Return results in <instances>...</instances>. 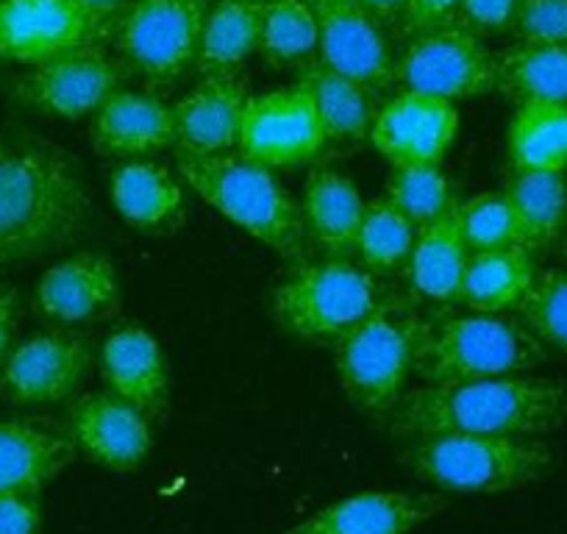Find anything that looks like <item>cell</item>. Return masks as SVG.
Here are the masks:
<instances>
[{
  "instance_id": "obj_1",
  "label": "cell",
  "mask_w": 567,
  "mask_h": 534,
  "mask_svg": "<svg viewBox=\"0 0 567 534\" xmlns=\"http://www.w3.org/2000/svg\"><path fill=\"white\" fill-rule=\"evenodd\" d=\"M567 421V390L537 376L445 381L406 390L386 418L390 438L417 440L432 434H539Z\"/></svg>"
},
{
  "instance_id": "obj_2",
  "label": "cell",
  "mask_w": 567,
  "mask_h": 534,
  "mask_svg": "<svg viewBox=\"0 0 567 534\" xmlns=\"http://www.w3.org/2000/svg\"><path fill=\"white\" fill-rule=\"evenodd\" d=\"M86 220L90 193L68 151L42 140L0 145V267L68 248Z\"/></svg>"
},
{
  "instance_id": "obj_3",
  "label": "cell",
  "mask_w": 567,
  "mask_h": 534,
  "mask_svg": "<svg viewBox=\"0 0 567 534\" xmlns=\"http://www.w3.org/2000/svg\"><path fill=\"white\" fill-rule=\"evenodd\" d=\"M176 173L200 201L243 228L281 259H307V226L301 204L278 184L270 167L239 151L189 154L176 148Z\"/></svg>"
},
{
  "instance_id": "obj_4",
  "label": "cell",
  "mask_w": 567,
  "mask_h": 534,
  "mask_svg": "<svg viewBox=\"0 0 567 534\" xmlns=\"http://www.w3.org/2000/svg\"><path fill=\"white\" fill-rule=\"evenodd\" d=\"M429 315L417 296L386 292L373 312L331 351L346 398L357 412L384 427L414 373Z\"/></svg>"
},
{
  "instance_id": "obj_5",
  "label": "cell",
  "mask_w": 567,
  "mask_h": 534,
  "mask_svg": "<svg viewBox=\"0 0 567 534\" xmlns=\"http://www.w3.org/2000/svg\"><path fill=\"white\" fill-rule=\"evenodd\" d=\"M398 460L432 487L484 495L543 482L556 465L554 449L545 440L523 434H432L406 440Z\"/></svg>"
},
{
  "instance_id": "obj_6",
  "label": "cell",
  "mask_w": 567,
  "mask_h": 534,
  "mask_svg": "<svg viewBox=\"0 0 567 534\" xmlns=\"http://www.w3.org/2000/svg\"><path fill=\"white\" fill-rule=\"evenodd\" d=\"M386 292L357 259H301L272 287L270 315L292 340L334 348Z\"/></svg>"
},
{
  "instance_id": "obj_7",
  "label": "cell",
  "mask_w": 567,
  "mask_h": 534,
  "mask_svg": "<svg viewBox=\"0 0 567 534\" xmlns=\"http://www.w3.org/2000/svg\"><path fill=\"white\" fill-rule=\"evenodd\" d=\"M548 359V348L506 315H429L414 373L425 384L528 373Z\"/></svg>"
},
{
  "instance_id": "obj_8",
  "label": "cell",
  "mask_w": 567,
  "mask_h": 534,
  "mask_svg": "<svg viewBox=\"0 0 567 534\" xmlns=\"http://www.w3.org/2000/svg\"><path fill=\"white\" fill-rule=\"evenodd\" d=\"M212 0H131L112 45L145 92H171L195 68Z\"/></svg>"
},
{
  "instance_id": "obj_9",
  "label": "cell",
  "mask_w": 567,
  "mask_h": 534,
  "mask_svg": "<svg viewBox=\"0 0 567 534\" xmlns=\"http://www.w3.org/2000/svg\"><path fill=\"white\" fill-rule=\"evenodd\" d=\"M395 84L445 101H471L498 90V62L484 40L462 23L406 37L395 57Z\"/></svg>"
},
{
  "instance_id": "obj_10",
  "label": "cell",
  "mask_w": 567,
  "mask_h": 534,
  "mask_svg": "<svg viewBox=\"0 0 567 534\" xmlns=\"http://www.w3.org/2000/svg\"><path fill=\"white\" fill-rule=\"evenodd\" d=\"M329 148L318 106L303 84L278 86L245 103L237 151L270 171L315 165Z\"/></svg>"
},
{
  "instance_id": "obj_11",
  "label": "cell",
  "mask_w": 567,
  "mask_h": 534,
  "mask_svg": "<svg viewBox=\"0 0 567 534\" xmlns=\"http://www.w3.org/2000/svg\"><path fill=\"white\" fill-rule=\"evenodd\" d=\"M131 70L117 53L86 45L34 64L14 81L12 92L23 106L59 120L92 117L114 92L125 90Z\"/></svg>"
},
{
  "instance_id": "obj_12",
  "label": "cell",
  "mask_w": 567,
  "mask_h": 534,
  "mask_svg": "<svg viewBox=\"0 0 567 534\" xmlns=\"http://www.w3.org/2000/svg\"><path fill=\"white\" fill-rule=\"evenodd\" d=\"M92 362L90 337L70 329L42 331L0 362V398L20 410L64 404L84 384Z\"/></svg>"
},
{
  "instance_id": "obj_13",
  "label": "cell",
  "mask_w": 567,
  "mask_h": 534,
  "mask_svg": "<svg viewBox=\"0 0 567 534\" xmlns=\"http://www.w3.org/2000/svg\"><path fill=\"white\" fill-rule=\"evenodd\" d=\"M318 20V57L340 73L384 92L395 84V53L384 23L362 0H309Z\"/></svg>"
},
{
  "instance_id": "obj_14",
  "label": "cell",
  "mask_w": 567,
  "mask_h": 534,
  "mask_svg": "<svg viewBox=\"0 0 567 534\" xmlns=\"http://www.w3.org/2000/svg\"><path fill=\"white\" fill-rule=\"evenodd\" d=\"M103 45L79 0H0V59L34 64Z\"/></svg>"
},
{
  "instance_id": "obj_15",
  "label": "cell",
  "mask_w": 567,
  "mask_h": 534,
  "mask_svg": "<svg viewBox=\"0 0 567 534\" xmlns=\"http://www.w3.org/2000/svg\"><path fill=\"white\" fill-rule=\"evenodd\" d=\"M64 423L79 454L112 473L136 471L154 449V421L109 390L75 398Z\"/></svg>"
},
{
  "instance_id": "obj_16",
  "label": "cell",
  "mask_w": 567,
  "mask_h": 534,
  "mask_svg": "<svg viewBox=\"0 0 567 534\" xmlns=\"http://www.w3.org/2000/svg\"><path fill=\"white\" fill-rule=\"evenodd\" d=\"M460 131L454 101L423 92H398L381 106L368 143L379 156L398 165H440Z\"/></svg>"
},
{
  "instance_id": "obj_17",
  "label": "cell",
  "mask_w": 567,
  "mask_h": 534,
  "mask_svg": "<svg viewBox=\"0 0 567 534\" xmlns=\"http://www.w3.org/2000/svg\"><path fill=\"white\" fill-rule=\"evenodd\" d=\"M34 309L59 326L101 324L120 312L117 267L101 250H79L42 274Z\"/></svg>"
},
{
  "instance_id": "obj_18",
  "label": "cell",
  "mask_w": 567,
  "mask_h": 534,
  "mask_svg": "<svg viewBox=\"0 0 567 534\" xmlns=\"http://www.w3.org/2000/svg\"><path fill=\"white\" fill-rule=\"evenodd\" d=\"M106 390L134 404L151 421H162L171 407V368L159 340L145 326L125 324L109 331L97 353Z\"/></svg>"
},
{
  "instance_id": "obj_19",
  "label": "cell",
  "mask_w": 567,
  "mask_h": 534,
  "mask_svg": "<svg viewBox=\"0 0 567 534\" xmlns=\"http://www.w3.org/2000/svg\"><path fill=\"white\" fill-rule=\"evenodd\" d=\"M449 506L443 493L364 490L334 501L281 534H409Z\"/></svg>"
},
{
  "instance_id": "obj_20",
  "label": "cell",
  "mask_w": 567,
  "mask_h": 534,
  "mask_svg": "<svg viewBox=\"0 0 567 534\" xmlns=\"http://www.w3.org/2000/svg\"><path fill=\"white\" fill-rule=\"evenodd\" d=\"M75 456L68 423L42 415L0 418V493L40 495Z\"/></svg>"
},
{
  "instance_id": "obj_21",
  "label": "cell",
  "mask_w": 567,
  "mask_h": 534,
  "mask_svg": "<svg viewBox=\"0 0 567 534\" xmlns=\"http://www.w3.org/2000/svg\"><path fill=\"white\" fill-rule=\"evenodd\" d=\"M90 143L112 160H145L176 145V117L154 92L120 90L92 114Z\"/></svg>"
},
{
  "instance_id": "obj_22",
  "label": "cell",
  "mask_w": 567,
  "mask_h": 534,
  "mask_svg": "<svg viewBox=\"0 0 567 534\" xmlns=\"http://www.w3.org/2000/svg\"><path fill=\"white\" fill-rule=\"evenodd\" d=\"M248 97V81L239 73L204 75L200 84L173 106V117H176L173 148L189 151V154L237 151Z\"/></svg>"
},
{
  "instance_id": "obj_23",
  "label": "cell",
  "mask_w": 567,
  "mask_h": 534,
  "mask_svg": "<svg viewBox=\"0 0 567 534\" xmlns=\"http://www.w3.org/2000/svg\"><path fill=\"white\" fill-rule=\"evenodd\" d=\"M296 75L318 106L329 148H359L368 143L370 129L384 106L379 90L340 73L318 53L298 62Z\"/></svg>"
},
{
  "instance_id": "obj_24",
  "label": "cell",
  "mask_w": 567,
  "mask_h": 534,
  "mask_svg": "<svg viewBox=\"0 0 567 534\" xmlns=\"http://www.w3.org/2000/svg\"><path fill=\"white\" fill-rule=\"evenodd\" d=\"M368 201L357 182L337 167H312L303 184L301 215L309 243L326 259H357L359 228Z\"/></svg>"
},
{
  "instance_id": "obj_25",
  "label": "cell",
  "mask_w": 567,
  "mask_h": 534,
  "mask_svg": "<svg viewBox=\"0 0 567 534\" xmlns=\"http://www.w3.org/2000/svg\"><path fill=\"white\" fill-rule=\"evenodd\" d=\"M109 195L120 217L151 237H171L187 223L184 182L151 160H125L109 178Z\"/></svg>"
},
{
  "instance_id": "obj_26",
  "label": "cell",
  "mask_w": 567,
  "mask_h": 534,
  "mask_svg": "<svg viewBox=\"0 0 567 534\" xmlns=\"http://www.w3.org/2000/svg\"><path fill=\"white\" fill-rule=\"evenodd\" d=\"M471 259L460 228V201L437 220L417 228L406 265L409 287L417 298L437 307H454L462 298V279Z\"/></svg>"
},
{
  "instance_id": "obj_27",
  "label": "cell",
  "mask_w": 567,
  "mask_h": 534,
  "mask_svg": "<svg viewBox=\"0 0 567 534\" xmlns=\"http://www.w3.org/2000/svg\"><path fill=\"white\" fill-rule=\"evenodd\" d=\"M537 261L532 250L520 248H498L478 250L471 254L462 279L460 304L471 312H512L523 304V298L532 290L537 279Z\"/></svg>"
},
{
  "instance_id": "obj_28",
  "label": "cell",
  "mask_w": 567,
  "mask_h": 534,
  "mask_svg": "<svg viewBox=\"0 0 567 534\" xmlns=\"http://www.w3.org/2000/svg\"><path fill=\"white\" fill-rule=\"evenodd\" d=\"M259 31L261 0H212L195 57L200 79L239 73L259 51Z\"/></svg>"
},
{
  "instance_id": "obj_29",
  "label": "cell",
  "mask_w": 567,
  "mask_h": 534,
  "mask_svg": "<svg viewBox=\"0 0 567 534\" xmlns=\"http://www.w3.org/2000/svg\"><path fill=\"white\" fill-rule=\"evenodd\" d=\"M504 195L520 223L523 248L537 254L559 243L567 228V178L565 173L512 171Z\"/></svg>"
},
{
  "instance_id": "obj_30",
  "label": "cell",
  "mask_w": 567,
  "mask_h": 534,
  "mask_svg": "<svg viewBox=\"0 0 567 534\" xmlns=\"http://www.w3.org/2000/svg\"><path fill=\"white\" fill-rule=\"evenodd\" d=\"M506 145L512 171L567 173V103H517Z\"/></svg>"
},
{
  "instance_id": "obj_31",
  "label": "cell",
  "mask_w": 567,
  "mask_h": 534,
  "mask_svg": "<svg viewBox=\"0 0 567 534\" xmlns=\"http://www.w3.org/2000/svg\"><path fill=\"white\" fill-rule=\"evenodd\" d=\"M498 90L515 103H567V45H528L515 42L495 53Z\"/></svg>"
},
{
  "instance_id": "obj_32",
  "label": "cell",
  "mask_w": 567,
  "mask_h": 534,
  "mask_svg": "<svg viewBox=\"0 0 567 534\" xmlns=\"http://www.w3.org/2000/svg\"><path fill=\"white\" fill-rule=\"evenodd\" d=\"M414 237H417V226L386 195L368 201L362 228H359L357 261L379 279L403 276L409 256H412Z\"/></svg>"
},
{
  "instance_id": "obj_33",
  "label": "cell",
  "mask_w": 567,
  "mask_h": 534,
  "mask_svg": "<svg viewBox=\"0 0 567 534\" xmlns=\"http://www.w3.org/2000/svg\"><path fill=\"white\" fill-rule=\"evenodd\" d=\"M320 45L318 20L309 0H261L259 51L270 68H296Z\"/></svg>"
},
{
  "instance_id": "obj_34",
  "label": "cell",
  "mask_w": 567,
  "mask_h": 534,
  "mask_svg": "<svg viewBox=\"0 0 567 534\" xmlns=\"http://www.w3.org/2000/svg\"><path fill=\"white\" fill-rule=\"evenodd\" d=\"M386 198L414 223L437 220L456 204L451 182L440 165H398L386 178Z\"/></svg>"
},
{
  "instance_id": "obj_35",
  "label": "cell",
  "mask_w": 567,
  "mask_h": 534,
  "mask_svg": "<svg viewBox=\"0 0 567 534\" xmlns=\"http://www.w3.org/2000/svg\"><path fill=\"white\" fill-rule=\"evenodd\" d=\"M517 315L545 348L567 357V267L537 270V279L517 307Z\"/></svg>"
},
{
  "instance_id": "obj_36",
  "label": "cell",
  "mask_w": 567,
  "mask_h": 534,
  "mask_svg": "<svg viewBox=\"0 0 567 534\" xmlns=\"http://www.w3.org/2000/svg\"><path fill=\"white\" fill-rule=\"evenodd\" d=\"M460 228L467 250H498V248H523L520 223L509 198L501 193H482L460 204Z\"/></svg>"
},
{
  "instance_id": "obj_37",
  "label": "cell",
  "mask_w": 567,
  "mask_h": 534,
  "mask_svg": "<svg viewBox=\"0 0 567 534\" xmlns=\"http://www.w3.org/2000/svg\"><path fill=\"white\" fill-rule=\"evenodd\" d=\"M512 34L528 45H567V0H520Z\"/></svg>"
},
{
  "instance_id": "obj_38",
  "label": "cell",
  "mask_w": 567,
  "mask_h": 534,
  "mask_svg": "<svg viewBox=\"0 0 567 534\" xmlns=\"http://www.w3.org/2000/svg\"><path fill=\"white\" fill-rule=\"evenodd\" d=\"M520 0H462L456 23L478 34L482 40L512 31Z\"/></svg>"
},
{
  "instance_id": "obj_39",
  "label": "cell",
  "mask_w": 567,
  "mask_h": 534,
  "mask_svg": "<svg viewBox=\"0 0 567 534\" xmlns=\"http://www.w3.org/2000/svg\"><path fill=\"white\" fill-rule=\"evenodd\" d=\"M460 7L462 0H406L395 25L403 37L443 29V25L456 23Z\"/></svg>"
},
{
  "instance_id": "obj_40",
  "label": "cell",
  "mask_w": 567,
  "mask_h": 534,
  "mask_svg": "<svg viewBox=\"0 0 567 534\" xmlns=\"http://www.w3.org/2000/svg\"><path fill=\"white\" fill-rule=\"evenodd\" d=\"M0 534H42L40 495L0 493Z\"/></svg>"
},
{
  "instance_id": "obj_41",
  "label": "cell",
  "mask_w": 567,
  "mask_h": 534,
  "mask_svg": "<svg viewBox=\"0 0 567 534\" xmlns=\"http://www.w3.org/2000/svg\"><path fill=\"white\" fill-rule=\"evenodd\" d=\"M20 312H23L20 292L12 285H0V362L12 351L14 335H18L20 326Z\"/></svg>"
},
{
  "instance_id": "obj_42",
  "label": "cell",
  "mask_w": 567,
  "mask_h": 534,
  "mask_svg": "<svg viewBox=\"0 0 567 534\" xmlns=\"http://www.w3.org/2000/svg\"><path fill=\"white\" fill-rule=\"evenodd\" d=\"M79 3L86 9L92 23H95L101 42H109L131 0H79Z\"/></svg>"
},
{
  "instance_id": "obj_43",
  "label": "cell",
  "mask_w": 567,
  "mask_h": 534,
  "mask_svg": "<svg viewBox=\"0 0 567 534\" xmlns=\"http://www.w3.org/2000/svg\"><path fill=\"white\" fill-rule=\"evenodd\" d=\"M362 3L375 14V18L381 20V23L395 25L398 18H401V9L406 0H362Z\"/></svg>"
},
{
  "instance_id": "obj_44",
  "label": "cell",
  "mask_w": 567,
  "mask_h": 534,
  "mask_svg": "<svg viewBox=\"0 0 567 534\" xmlns=\"http://www.w3.org/2000/svg\"><path fill=\"white\" fill-rule=\"evenodd\" d=\"M565 256H567V243H565Z\"/></svg>"
}]
</instances>
